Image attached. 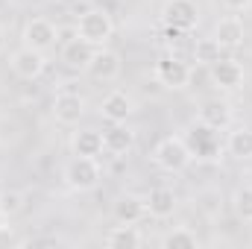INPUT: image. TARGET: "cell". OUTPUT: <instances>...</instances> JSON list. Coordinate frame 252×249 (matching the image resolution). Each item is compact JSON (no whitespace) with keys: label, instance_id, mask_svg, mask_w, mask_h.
Wrapping results in <instances>:
<instances>
[{"label":"cell","instance_id":"obj_28","mask_svg":"<svg viewBox=\"0 0 252 249\" xmlns=\"http://www.w3.org/2000/svg\"><path fill=\"white\" fill-rule=\"evenodd\" d=\"M3 47H6V30L0 27V50H3Z\"/></svg>","mask_w":252,"mask_h":249},{"label":"cell","instance_id":"obj_7","mask_svg":"<svg viewBox=\"0 0 252 249\" xmlns=\"http://www.w3.org/2000/svg\"><path fill=\"white\" fill-rule=\"evenodd\" d=\"M121 70H124L121 56H118L115 50H109V47H97L94 59L85 67V73H88L91 79H97V82H112V79L121 76Z\"/></svg>","mask_w":252,"mask_h":249},{"label":"cell","instance_id":"obj_9","mask_svg":"<svg viewBox=\"0 0 252 249\" xmlns=\"http://www.w3.org/2000/svg\"><path fill=\"white\" fill-rule=\"evenodd\" d=\"M82 115H85V97L82 94H76V91H62V94H56V100H53V118L64 126H73L82 121Z\"/></svg>","mask_w":252,"mask_h":249},{"label":"cell","instance_id":"obj_22","mask_svg":"<svg viewBox=\"0 0 252 249\" xmlns=\"http://www.w3.org/2000/svg\"><path fill=\"white\" fill-rule=\"evenodd\" d=\"M193 59H196V64H211L220 62L223 59V47L217 44V38L211 35V38H199L196 44H193Z\"/></svg>","mask_w":252,"mask_h":249},{"label":"cell","instance_id":"obj_6","mask_svg":"<svg viewBox=\"0 0 252 249\" xmlns=\"http://www.w3.org/2000/svg\"><path fill=\"white\" fill-rule=\"evenodd\" d=\"M56 41H59V30H56L47 18H32V21H27V27H24V44H27V47L47 53Z\"/></svg>","mask_w":252,"mask_h":249},{"label":"cell","instance_id":"obj_26","mask_svg":"<svg viewBox=\"0 0 252 249\" xmlns=\"http://www.w3.org/2000/svg\"><path fill=\"white\" fill-rule=\"evenodd\" d=\"M182 38H185V30H179V27H170V24H164V41L173 47V44H182Z\"/></svg>","mask_w":252,"mask_h":249},{"label":"cell","instance_id":"obj_8","mask_svg":"<svg viewBox=\"0 0 252 249\" xmlns=\"http://www.w3.org/2000/svg\"><path fill=\"white\" fill-rule=\"evenodd\" d=\"M161 18H164V24L188 32L199 21V6H196V0H167L161 9Z\"/></svg>","mask_w":252,"mask_h":249},{"label":"cell","instance_id":"obj_10","mask_svg":"<svg viewBox=\"0 0 252 249\" xmlns=\"http://www.w3.org/2000/svg\"><path fill=\"white\" fill-rule=\"evenodd\" d=\"M132 112H135V103H132V97H129L126 91H121V88L103 97L100 115H103L109 124H126V121L132 118Z\"/></svg>","mask_w":252,"mask_h":249},{"label":"cell","instance_id":"obj_17","mask_svg":"<svg viewBox=\"0 0 252 249\" xmlns=\"http://www.w3.org/2000/svg\"><path fill=\"white\" fill-rule=\"evenodd\" d=\"M211 82L217 85V88H238L241 82H244V67L235 62V59H220V62H214L211 67Z\"/></svg>","mask_w":252,"mask_h":249},{"label":"cell","instance_id":"obj_29","mask_svg":"<svg viewBox=\"0 0 252 249\" xmlns=\"http://www.w3.org/2000/svg\"><path fill=\"white\" fill-rule=\"evenodd\" d=\"M6 220H9V217H6V214H3V211H0V232H3V229H6Z\"/></svg>","mask_w":252,"mask_h":249},{"label":"cell","instance_id":"obj_23","mask_svg":"<svg viewBox=\"0 0 252 249\" xmlns=\"http://www.w3.org/2000/svg\"><path fill=\"white\" fill-rule=\"evenodd\" d=\"M196 244H199V241H196V235L188 232V229H173V232L161 241V247H164V249H193Z\"/></svg>","mask_w":252,"mask_h":249},{"label":"cell","instance_id":"obj_1","mask_svg":"<svg viewBox=\"0 0 252 249\" xmlns=\"http://www.w3.org/2000/svg\"><path fill=\"white\" fill-rule=\"evenodd\" d=\"M76 35H79L82 41H88L91 47H106V44L112 41V35H115V21H112V15H109L106 9L91 6V9H85V12L79 15V21H76Z\"/></svg>","mask_w":252,"mask_h":249},{"label":"cell","instance_id":"obj_20","mask_svg":"<svg viewBox=\"0 0 252 249\" xmlns=\"http://www.w3.org/2000/svg\"><path fill=\"white\" fill-rule=\"evenodd\" d=\"M141 244H144L141 232H138L135 226H129V223L115 226V229L106 235V247H112V249H138Z\"/></svg>","mask_w":252,"mask_h":249},{"label":"cell","instance_id":"obj_27","mask_svg":"<svg viewBox=\"0 0 252 249\" xmlns=\"http://www.w3.org/2000/svg\"><path fill=\"white\" fill-rule=\"evenodd\" d=\"M229 12H244V9H250V3L252 0H220Z\"/></svg>","mask_w":252,"mask_h":249},{"label":"cell","instance_id":"obj_4","mask_svg":"<svg viewBox=\"0 0 252 249\" xmlns=\"http://www.w3.org/2000/svg\"><path fill=\"white\" fill-rule=\"evenodd\" d=\"M156 79L164 85V88H185L190 82V64L182 56H161L156 62Z\"/></svg>","mask_w":252,"mask_h":249},{"label":"cell","instance_id":"obj_3","mask_svg":"<svg viewBox=\"0 0 252 249\" xmlns=\"http://www.w3.org/2000/svg\"><path fill=\"white\" fill-rule=\"evenodd\" d=\"M100 161L91 158V156H73L70 164L64 167V182L73 187V190H91V187L100 185Z\"/></svg>","mask_w":252,"mask_h":249},{"label":"cell","instance_id":"obj_13","mask_svg":"<svg viewBox=\"0 0 252 249\" xmlns=\"http://www.w3.org/2000/svg\"><path fill=\"white\" fill-rule=\"evenodd\" d=\"M199 124L211 126V129H217V132L229 129V126H232V106H229L226 100H205V103L199 106Z\"/></svg>","mask_w":252,"mask_h":249},{"label":"cell","instance_id":"obj_18","mask_svg":"<svg viewBox=\"0 0 252 249\" xmlns=\"http://www.w3.org/2000/svg\"><path fill=\"white\" fill-rule=\"evenodd\" d=\"M112 214H115L118 223H129V226H135V223L147 214V202H144L141 196H135V193H124V196H118Z\"/></svg>","mask_w":252,"mask_h":249},{"label":"cell","instance_id":"obj_5","mask_svg":"<svg viewBox=\"0 0 252 249\" xmlns=\"http://www.w3.org/2000/svg\"><path fill=\"white\" fill-rule=\"evenodd\" d=\"M9 67H12V73L21 76V79H38V76L44 73V67H47V59H44L41 50H32V47L24 44L21 50L12 53Z\"/></svg>","mask_w":252,"mask_h":249},{"label":"cell","instance_id":"obj_11","mask_svg":"<svg viewBox=\"0 0 252 249\" xmlns=\"http://www.w3.org/2000/svg\"><path fill=\"white\" fill-rule=\"evenodd\" d=\"M190 153L199 158H214L220 153V132L205 124H196L190 129Z\"/></svg>","mask_w":252,"mask_h":249},{"label":"cell","instance_id":"obj_12","mask_svg":"<svg viewBox=\"0 0 252 249\" xmlns=\"http://www.w3.org/2000/svg\"><path fill=\"white\" fill-rule=\"evenodd\" d=\"M94 53H97V47H91L88 41H82L79 35H73V38H64L62 41V62L67 67H73V70H85L88 62L94 59Z\"/></svg>","mask_w":252,"mask_h":249},{"label":"cell","instance_id":"obj_15","mask_svg":"<svg viewBox=\"0 0 252 249\" xmlns=\"http://www.w3.org/2000/svg\"><path fill=\"white\" fill-rule=\"evenodd\" d=\"M135 147V132L126 124H112L103 132V150L112 156H126Z\"/></svg>","mask_w":252,"mask_h":249},{"label":"cell","instance_id":"obj_19","mask_svg":"<svg viewBox=\"0 0 252 249\" xmlns=\"http://www.w3.org/2000/svg\"><path fill=\"white\" fill-rule=\"evenodd\" d=\"M70 150H73V156H91V158H97L103 153V132H97V129H79L73 135V141H70Z\"/></svg>","mask_w":252,"mask_h":249},{"label":"cell","instance_id":"obj_25","mask_svg":"<svg viewBox=\"0 0 252 249\" xmlns=\"http://www.w3.org/2000/svg\"><path fill=\"white\" fill-rule=\"evenodd\" d=\"M235 211H238L241 220L252 223V187H241L235 193Z\"/></svg>","mask_w":252,"mask_h":249},{"label":"cell","instance_id":"obj_21","mask_svg":"<svg viewBox=\"0 0 252 249\" xmlns=\"http://www.w3.org/2000/svg\"><path fill=\"white\" fill-rule=\"evenodd\" d=\"M226 150H229L235 158H252V129L241 126V129L229 132V138H226Z\"/></svg>","mask_w":252,"mask_h":249},{"label":"cell","instance_id":"obj_16","mask_svg":"<svg viewBox=\"0 0 252 249\" xmlns=\"http://www.w3.org/2000/svg\"><path fill=\"white\" fill-rule=\"evenodd\" d=\"M214 38H217V44H220L223 50L241 47V44H244V24H241V18H235V15L220 18L217 27H214Z\"/></svg>","mask_w":252,"mask_h":249},{"label":"cell","instance_id":"obj_2","mask_svg":"<svg viewBox=\"0 0 252 249\" xmlns=\"http://www.w3.org/2000/svg\"><path fill=\"white\" fill-rule=\"evenodd\" d=\"M190 158H193V153H190L188 141L179 138V135L161 138V141L156 144V150H153V161H156L161 170H167V173H182L190 164Z\"/></svg>","mask_w":252,"mask_h":249},{"label":"cell","instance_id":"obj_24","mask_svg":"<svg viewBox=\"0 0 252 249\" xmlns=\"http://www.w3.org/2000/svg\"><path fill=\"white\" fill-rule=\"evenodd\" d=\"M21 208H24V196H21L18 190H3V193H0V211H3L6 217H15Z\"/></svg>","mask_w":252,"mask_h":249},{"label":"cell","instance_id":"obj_14","mask_svg":"<svg viewBox=\"0 0 252 249\" xmlns=\"http://www.w3.org/2000/svg\"><path fill=\"white\" fill-rule=\"evenodd\" d=\"M144 202H147V214L156 217V220H167L176 211V193L170 187H153L144 196Z\"/></svg>","mask_w":252,"mask_h":249}]
</instances>
